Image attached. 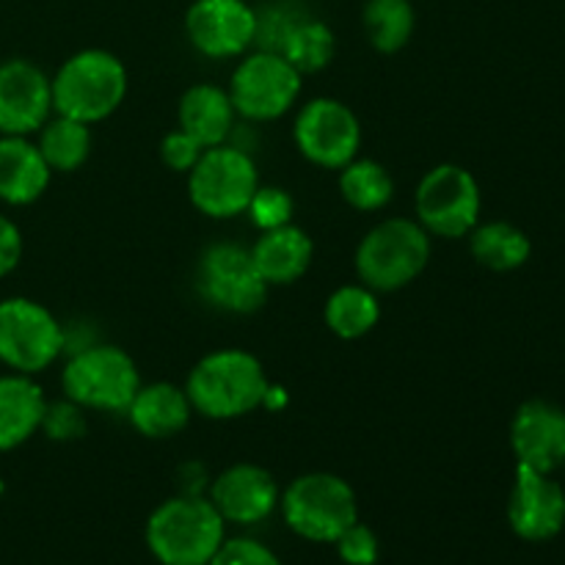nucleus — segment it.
<instances>
[{"label": "nucleus", "mask_w": 565, "mask_h": 565, "mask_svg": "<svg viewBox=\"0 0 565 565\" xmlns=\"http://www.w3.org/2000/svg\"><path fill=\"white\" fill-rule=\"evenodd\" d=\"M185 33L193 50L207 58H237L254 47L257 9L246 0H193L185 14Z\"/></svg>", "instance_id": "obj_13"}, {"label": "nucleus", "mask_w": 565, "mask_h": 565, "mask_svg": "<svg viewBox=\"0 0 565 565\" xmlns=\"http://www.w3.org/2000/svg\"><path fill=\"white\" fill-rule=\"evenodd\" d=\"M248 215H252L254 226L263 232L276 230V226L292 224V213H296V202L287 191L281 188H257V193L248 202Z\"/></svg>", "instance_id": "obj_30"}, {"label": "nucleus", "mask_w": 565, "mask_h": 565, "mask_svg": "<svg viewBox=\"0 0 565 565\" xmlns=\"http://www.w3.org/2000/svg\"><path fill=\"white\" fill-rule=\"evenodd\" d=\"M202 152V143H199L196 138L188 136L185 130L169 132V136L160 141V158H163V163L169 166L171 171H182V174H188V171L199 163Z\"/></svg>", "instance_id": "obj_34"}, {"label": "nucleus", "mask_w": 565, "mask_h": 565, "mask_svg": "<svg viewBox=\"0 0 565 565\" xmlns=\"http://www.w3.org/2000/svg\"><path fill=\"white\" fill-rule=\"evenodd\" d=\"M92 125L55 114L39 130V152L50 171H77L92 154Z\"/></svg>", "instance_id": "obj_25"}, {"label": "nucleus", "mask_w": 565, "mask_h": 565, "mask_svg": "<svg viewBox=\"0 0 565 565\" xmlns=\"http://www.w3.org/2000/svg\"><path fill=\"white\" fill-rule=\"evenodd\" d=\"M204 301L230 315H252L268 298V281L259 276L252 248L237 243H213L199 259L196 276Z\"/></svg>", "instance_id": "obj_11"}, {"label": "nucleus", "mask_w": 565, "mask_h": 565, "mask_svg": "<svg viewBox=\"0 0 565 565\" xmlns=\"http://www.w3.org/2000/svg\"><path fill=\"white\" fill-rule=\"evenodd\" d=\"M301 17H307V11L298 9L290 0H276V3H265L263 9H257V44L259 50H270V53H279L281 42L287 39V33L292 31Z\"/></svg>", "instance_id": "obj_29"}, {"label": "nucleus", "mask_w": 565, "mask_h": 565, "mask_svg": "<svg viewBox=\"0 0 565 565\" xmlns=\"http://www.w3.org/2000/svg\"><path fill=\"white\" fill-rule=\"evenodd\" d=\"M315 257L312 237L298 226L285 224L259 235L252 246V259L257 265L259 276L274 285H292L309 270Z\"/></svg>", "instance_id": "obj_21"}, {"label": "nucleus", "mask_w": 565, "mask_h": 565, "mask_svg": "<svg viewBox=\"0 0 565 565\" xmlns=\"http://www.w3.org/2000/svg\"><path fill=\"white\" fill-rule=\"evenodd\" d=\"M340 193L353 210L375 213L395 196V180L379 160H351L340 169Z\"/></svg>", "instance_id": "obj_27"}, {"label": "nucleus", "mask_w": 565, "mask_h": 565, "mask_svg": "<svg viewBox=\"0 0 565 565\" xmlns=\"http://www.w3.org/2000/svg\"><path fill=\"white\" fill-rule=\"evenodd\" d=\"M188 401L207 419H237L263 406L270 395L268 375L254 353L241 348L207 353L188 375Z\"/></svg>", "instance_id": "obj_1"}, {"label": "nucleus", "mask_w": 565, "mask_h": 565, "mask_svg": "<svg viewBox=\"0 0 565 565\" xmlns=\"http://www.w3.org/2000/svg\"><path fill=\"white\" fill-rule=\"evenodd\" d=\"M381 320V303L367 285H342L326 301V326L342 340L370 334Z\"/></svg>", "instance_id": "obj_24"}, {"label": "nucleus", "mask_w": 565, "mask_h": 565, "mask_svg": "<svg viewBox=\"0 0 565 565\" xmlns=\"http://www.w3.org/2000/svg\"><path fill=\"white\" fill-rule=\"evenodd\" d=\"M516 463L552 475L565 463V412L550 401H530L511 425Z\"/></svg>", "instance_id": "obj_17"}, {"label": "nucleus", "mask_w": 565, "mask_h": 565, "mask_svg": "<svg viewBox=\"0 0 565 565\" xmlns=\"http://www.w3.org/2000/svg\"><path fill=\"white\" fill-rule=\"evenodd\" d=\"M53 81V110L83 125H97L127 97V70L108 50H81L61 64Z\"/></svg>", "instance_id": "obj_3"}, {"label": "nucleus", "mask_w": 565, "mask_h": 565, "mask_svg": "<svg viewBox=\"0 0 565 565\" xmlns=\"http://www.w3.org/2000/svg\"><path fill=\"white\" fill-rule=\"evenodd\" d=\"M469 248L483 268L516 270L530 259L533 243L519 226L508 221H489L469 232Z\"/></svg>", "instance_id": "obj_23"}, {"label": "nucleus", "mask_w": 565, "mask_h": 565, "mask_svg": "<svg viewBox=\"0 0 565 565\" xmlns=\"http://www.w3.org/2000/svg\"><path fill=\"white\" fill-rule=\"evenodd\" d=\"M66 348V329L33 298L0 301V362L20 375H36L55 364Z\"/></svg>", "instance_id": "obj_8"}, {"label": "nucleus", "mask_w": 565, "mask_h": 565, "mask_svg": "<svg viewBox=\"0 0 565 565\" xmlns=\"http://www.w3.org/2000/svg\"><path fill=\"white\" fill-rule=\"evenodd\" d=\"M259 188V171L252 154L235 143L204 149L188 171V193L199 213L210 218H235L246 213Z\"/></svg>", "instance_id": "obj_7"}, {"label": "nucleus", "mask_w": 565, "mask_h": 565, "mask_svg": "<svg viewBox=\"0 0 565 565\" xmlns=\"http://www.w3.org/2000/svg\"><path fill=\"white\" fill-rule=\"evenodd\" d=\"M50 166L28 136H0V202L25 207L50 185Z\"/></svg>", "instance_id": "obj_18"}, {"label": "nucleus", "mask_w": 565, "mask_h": 565, "mask_svg": "<svg viewBox=\"0 0 565 565\" xmlns=\"http://www.w3.org/2000/svg\"><path fill=\"white\" fill-rule=\"evenodd\" d=\"M301 72L279 53L257 50L232 72L230 97L237 116L252 121H274L296 105L301 94Z\"/></svg>", "instance_id": "obj_10"}, {"label": "nucleus", "mask_w": 565, "mask_h": 565, "mask_svg": "<svg viewBox=\"0 0 565 565\" xmlns=\"http://www.w3.org/2000/svg\"><path fill=\"white\" fill-rule=\"evenodd\" d=\"M207 565H281L274 550L257 539H226Z\"/></svg>", "instance_id": "obj_33"}, {"label": "nucleus", "mask_w": 565, "mask_h": 565, "mask_svg": "<svg viewBox=\"0 0 565 565\" xmlns=\"http://www.w3.org/2000/svg\"><path fill=\"white\" fill-rule=\"evenodd\" d=\"M0 491H3V486H0Z\"/></svg>", "instance_id": "obj_36"}, {"label": "nucleus", "mask_w": 565, "mask_h": 565, "mask_svg": "<svg viewBox=\"0 0 565 565\" xmlns=\"http://www.w3.org/2000/svg\"><path fill=\"white\" fill-rule=\"evenodd\" d=\"M125 414L130 417L132 428L147 439H169L185 430L193 406L185 390L169 381H154V384H141Z\"/></svg>", "instance_id": "obj_19"}, {"label": "nucleus", "mask_w": 565, "mask_h": 565, "mask_svg": "<svg viewBox=\"0 0 565 565\" xmlns=\"http://www.w3.org/2000/svg\"><path fill=\"white\" fill-rule=\"evenodd\" d=\"M430 259V235L414 218H386L362 237L356 274L375 292L412 285Z\"/></svg>", "instance_id": "obj_6"}, {"label": "nucleus", "mask_w": 565, "mask_h": 565, "mask_svg": "<svg viewBox=\"0 0 565 565\" xmlns=\"http://www.w3.org/2000/svg\"><path fill=\"white\" fill-rule=\"evenodd\" d=\"M61 390L66 401L77 403L83 412L125 414L141 390V375L127 351L92 342L66 359L61 370Z\"/></svg>", "instance_id": "obj_4"}, {"label": "nucleus", "mask_w": 565, "mask_h": 565, "mask_svg": "<svg viewBox=\"0 0 565 565\" xmlns=\"http://www.w3.org/2000/svg\"><path fill=\"white\" fill-rule=\"evenodd\" d=\"M42 430L53 441H75L86 434V417H83V408L72 401H58L47 403L44 406L42 417Z\"/></svg>", "instance_id": "obj_32"}, {"label": "nucleus", "mask_w": 565, "mask_h": 565, "mask_svg": "<svg viewBox=\"0 0 565 565\" xmlns=\"http://www.w3.org/2000/svg\"><path fill=\"white\" fill-rule=\"evenodd\" d=\"M508 524L513 533L530 544L552 541L565 527V491L546 472L516 463L511 500H508Z\"/></svg>", "instance_id": "obj_15"}, {"label": "nucleus", "mask_w": 565, "mask_h": 565, "mask_svg": "<svg viewBox=\"0 0 565 565\" xmlns=\"http://www.w3.org/2000/svg\"><path fill=\"white\" fill-rule=\"evenodd\" d=\"M226 541V522L202 494L160 502L147 522V546L160 565H207Z\"/></svg>", "instance_id": "obj_2"}, {"label": "nucleus", "mask_w": 565, "mask_h": 565, "mask_svg": "<svg viewBox=\"0 0 565 565\" xmlns=\"http://www.w3.org/2000/svg\"><path fill=\"white\" fill-rule=\"evenodd\" d=\"M207 500L213 502L226 524L252 527V524L274 516L281 500V489L265 467L235 463L213 480Z\"/></svg>", "instance_id": "obj_16"}, {"label": "nucleus", "mask_w": 565, "mask_h": 565, "mask_svg": "<svg viewBox=\"0 0 565 565\" xmlns=\"http://www.w3.org/2000/svg\"><path fill=\"white\" fill-rule=\"evenodd\" d=\"M44 406L47 397L33 375H0V452L25 445L36 430H42Z\"/></svg>", "instance_id": "obj_20"}, {"label": "nucleus", "mask_w": 565, "mask_h": 565, "mask_svg": "<svg viewBox=\"0 0 565 565\" xmlns=\"http://www.w3.org/2000/svg\"><path fill=\"white\" fill-rule=\"evenodd\" d=\"M235 116L237 110L230 92L215 83H196L180 99V130L196 138L204 149L230 141Z\"/></svg>", "instance_id": "obj_22"}, {"label": "nucleus", "mask_w": 565, "mask_h": 565, "mask_svg": "<svg viewBox=\"0 0 565 565\" xmlns=\"http://www.w3.org/2000/svg\"><path fill=\"white\" fill-rule=\"evenodd\" d=\"M417 25L412 0H367L364 28L379 53H397L408 44Z\"/></svg>", "instance_id": "obj_28"}, {"label": "nucleus", "mask_w": 565, "mask_h": 565, "mask_svg": "<svg viewBox=\"0 0 565 565\" xmlns=\"http://www.w3.org/2000/svg\"><path fill=\"white\" fill-rule=\"evenodd\" d=\"M53 114V81L33 61L0 64V136H31Z\"/></svg>", "instance_id": "obj_14"}, {"label": "nucleus", "mask_w": 565, "mask_h": 565, "mask_svg": "<svg viewBox=\"0 0 565 565\" xmlns=\"http://www.w3.org/2000/svg\"><path fill=\"white\" fill-rule=\"evenodd\" d=\"M334 550L345 565H375L381 557L379 535L362 522H353L351 527L334 541Z\"/></svg>", "instance_id": "obj_31"}, {"label": "nucleus", "mask_w": 565, "mask_h": 565, "mask_svg": "<svg viewBox=\"0 0 565 565\" xmlns=\"http://www.w3.org/2000/svg\"><path fill=\"white\" fill-rule=\"evenodd\" d=\"M337 53V39L326 22L315 20V17H301L287 33L281 42L279 55H285L301 75H312V72L326 70Z\"/></svg>", "instance_id": "obj_26"}, {"label": "nucleus", "mask_w": 565, "mask_h": 565, "mask_svg": "<svg viewBox=\"0 0 565 565\" xmlns=\"http://www.w3.org/2000/svg\"><path fill=\"white\" fill-rule=\"evenodd\" d=\"M292 138L309 163L340 171L356 160L362 147V125L345 103L318 97L298 110Z\"/></svg>", "instance_id": "obj_12"}, {"label": "nucleus", "mask_w": 565, "mask_h": 565, "mask_svg": "<svg viewBox=\"0 0 565 565\" xmlns=\"http://www.w3.org/2000/svg\"><path fill=\"white\" fill-rule=\"evenodd\" d=\"M281 519L287 527L312 544H334L353 522L359 502L348 480L331 472H309L281 491Z\"/></svg>", "instance_id": "obj_5"}, {"label": "nucleus", "mask_w": 565, "mask_h": 565, "mask_svg": "<svg viewBox=\"0 0 565 565\" xmlns=\"http://www.w3.org/2000/svg\"><path fill=\"white\" fill-rule=\"evenodd\" d=\"M22 257V232L11 218L0 213V279L9 276L20 265Z\"/></svg>", "instance_id": "obj_35"}, {"label": "nucleus", "mask_w": 565, "mask_h": 565, "mask_svg": "<svg viewBox=\"0 0 565 565\" xmlns=\"http://www.w3.org/2000/svg\"><path fill=\"white\" fill-rule=\"evenodd\" d=\"M480 185L463 166L441 163L419 180L414 210L430 237H467L480 224Z\"/></svg>", "instance_id": "obj_9"}]
</instances>
